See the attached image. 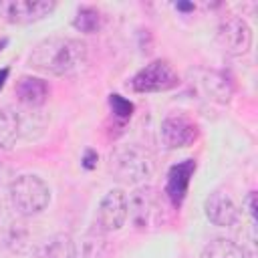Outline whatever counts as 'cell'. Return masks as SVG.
Returning <instances> with one entry per match:
<instances>
[{
  "label": "cell",
  "instance_id": "1",
  "mask_svg": "<svg viewBox=\"0 0 258 258\" xmlns=\"http://www.w3.org/2000/svg\"><path fill=\"white\" fill-rule=\"evenodd\" d=\"M87 62V44L79 38H67V36H50L40 40L32 54H30V67L54 75V77H69L79 73Z\"/></svg>",
  "mask_w": 258,
  "mask_h": 258
},
{
  "label": "cell",
  "instance_id": "2",
  "mask_svg": "<svg viewBox=\"0 0 258 258\" xmlns=\"http://www.w3.org/2000/svg\"><path fill=\"white\" fill-rule=\"evenodd\" d=\"M8 200L12 204V210L18 216L28 218V216H36L48 208L50 189L42 177L24 173V175L14 177V181L10 185Z\"/></svg>",
  "mask_w": 258,
  "mask_h": 258
},
{
  "label": "cell",
  "instance_id": "3",
  "mask_svg": "<svg viewBox=\"0 0 258 258\" xmlns=\"http://www.w3.org/2000/svg\"><path fill=\"white\" fill-rule=\"evenodd\" d=\"M153 157L147 149L139 145H121L109 157L111 173L125 183L145 181L153 173Z\"/></svg>",
  "mask_w": 258,
  "mask_h": 258
},
{
  "label": "cell",
  "instance_id": "4",
  "mask_svg": "<svg viewBox=\"0 0 258 258\" xmlns=\"http://www.w3.org/2000/svg\"><path fill=\"white\" fill-rule=\"evenodd\" d=\"M165 194L153 185H141L127 198V218H131L133 226L139 230L157 228L165 220Z\"/></svg>",
  "mask_w": 258,
  "mask_h": 258
},
{
  "label": "cell",
  "instance_id": "5",
  "mask_svg": "<svg viewBox=\"0 0 258 258\" xmlns=\"http://www.w3.org/2000/svg\"><path fill=\"white\" fill-rule=\"evenodd\" d=\"M179 77L173 71V67L167 60H153L145 64L133 79H131V89L137 93H161L177 87Z\"/></svg>",
  "mask_w": 258,
  "mask_h": 258
},
{
  "label": "cell",
  "instance_id": "6",
  "mask_svg": "<svg viewBox=\"0 0 258 258\" xmlns=\"http://www.w3.org/2000/svg\"><path fill=\"white\" fill-rule=\"evenodd\" d=\"M218 44L230 56H242L252 46V30L240 16H228L218 26Z\"/></svg>",
  "mask_w": 258,
  "mask_h": 258
},
{
  "label": "cell",
  "instance_id": "7",
  "mask_svg": "<svg viewBox=\"0 0 258 258\" xmlns=\"http://www.w3.org/2000/svg\"><path fill=\"white\" fill-rule=\"evenodd\" d=\"M129 208H127V194L119 187L109 189L99 208H97V228L105 234V232H117L123 228L125 220H127Z\"/></svg>",
  "mask_w": 258,
  "mask_h": 258
},
{
  "label": "cell",
  "instance_id": "8",
  "mask_svg": "<svg viewBox=\"0 0 258 258\" xmlns=\"http://www.w3.org/2000/svg\"><path fill=\"white\" fill-rule=\"evenodd\" d=\"M54 6L52 0H0V14L12 24H30L48 16Z\"/></svg>",
  "mask_w": 258,
  "mask_h": 258
},
{
  "label": "cell",
  "instance_id": "9",
  "mask_svg": "<svg viewBox=\"0 0 258 258\" xmlns=\"http://www.w3.org/2000/svg\"><path fill=\"white\" fill-rule=\"evenodd\" d=\"M198 139V125L183 115H169L161 123V141L169 149L187 147Z\"/></svg>",
  "mask_w": 258,
  "mask_h": 258
},
{
  "label": "cell",
  "instance_id": "10",
  "mask_svg": "<svg viewBox=\"0 0 258 258\" xmlns=\"http://www.w3.org/2000/svg\"><path fill=\"white\" fill-rule=\"evenodd\" d=\"M204 210H206V218L214 226H220V228L234 226L238 222V218H240V210H238L236 202L224 189H214L206 198Z\"/></svg>",
  "mask_w": 258,
  "mask_h": 258
},
{
  "label": "cell",
  "instance_id": "11",
  "mask_svg": "<svg viewBox=\"0 0 258 258\" xmlns=\"http://www.w3.org/2000/svg\"><path fill=\"white\" fill-rule=\"evenodd\" d=\"M26 226L22 222V216L16 212L10 214L4 208H0V252H20L26 246Z\"/></svg>",
  "mask_w": 258,
  "mask_h": 258
},
{
  "label": "cell",
  "instance_id": "12",
  "mask_svg": "<svg viewBox=\"0 0 258 258\" xmlns=\"http://www.w3.org/2000/svg\"><path fill=\"white\" fill-rule=\"evenodd\" d=\"M196 171V161L194 159H183L175 165H171V169L167 171V181H165V198L171 206H181V202L185 200L187 187H189V179Z\"/></svg>",
  "mask_w": 258,
  "mask_h": 258
},
{
  "label": "cell",
  "instance_id": "13",
  "mask_svg": "<svg viewBox=\"0 0 258 258\" xmlns=\"http://www.w3.org/2000/svg\"><path fill=\"white\" fill-rule=\"evenodd\" d=\"M14 93L20 103H24L28 107H40L48 99L50 89L44 79H38L32 75H22L14 85Z\"/></svg>",
  "mask_w": 258,
  "mask_h": 258
},
{
  "label": "cell",
  "instance_id": "14",
  "mask_svg": "<svg viewBox=\"0 0 258 258\" xmlns=\"http://www.w3.org/2000/svg\"><path fill=\"white\" fill-rule=\"evenodd\" d=\"M34 258H77V244L69 234H54L38 246Z\"/></svg>",
  "mask_w": 258,
  "mask_h": 258
},
{
  "label": "cell",
  "instance_id": "15",
  "mask_svg": "<svg viewBox=\"0 0 258 258\" xmlns=\"http://www.w3.org/2000/svg\"><path fill=\"white\" fill-rule=\"evenodd\" d=\"M20 135V117L12 107H0V149H10Z\"/></svg>",
  "mask_w": 258,
  "mask_h": 258
},
{
  "label": "cell",
  "instance_id": "16",
  "mask_svg": "<svg viewBox=\"0 0 258 258\" xmlns=\"http://www.w3.org/2000/svg\"><path fill=\"white\" fill-rule=\"evenodd\" d=\"M200 258H240V248L228 238H216L204 246Z\"/></svg>",
  "mask_w": 258,
  "mask_h": 258
},
{
  "label": "cell",
  "instance_id": "17",
  "mask_svg": "<svg viewBox=\"0 0 258 258\" xmlns=\"http://www.w3.org/2000/svg\"><path fill=\"white\" fill-rule=\"evenodd\" d=\"M73 26L85 34H93L101 26V12L93 6H81L73 20Z\"/></svg>",
  "mask_w": 258,
  "mask_h": 258
},
{
  "label": "cell",
  "instance_id": "18",
  "mask_svg": "<svg viewBox=\"0 0 258 258\" xmlns=\"http://www.w3.org/2000/svg\"><path fill=\"white\" fill-rule=\"evenodd\" d=\"M204 85H206V91L210 93V97H212L214 101H220V103L230 101L232 85H230V81H228L224 75L210 73V75H208V79L204 81Z\"/></svg>",
  "mask_w": 258,
  "mask_h": 258
},
{
  "label": "cell",
  "instance_id": "19",
  "mask_svg": "<svg viewBox=\"0 0 258 258\" xmlns=\"http://www.w3.org/2000/svg\"><path fill=\"white\" fill-rule=\"evenodd\" d=\"M109 105H111L113 115H115L117 119H121V121H127V119L133 115V103L127 101L125 97L117 95V93H113V95L109 97Z\"/></svg>",
  "mask_w": 258,
  "mask_h": 258
},
{
  "label": "cell",
  "instance_id": "20",
  "mask_svg": "<svg viewBox=\"0 0 258 258\" xmlns=\"http://www.w3.org/2000/svg\"><path fill=\"white\" fill-rule=\"evenodd\" d=\"M12 181H14L12 169L6 167V165H0V208H2V204H4V202L8 200V196H10V185H12Z\"/></svg>",
  "mask_w": 258,
  "mask_h": 258
},
{
  "label": "cell",
  "instance_id": "21",
  "mask_svg": "<svg viewBox=\"0 0 258 258\" xmlns=\"http://www.w3.org/2000/svg\"><path fill=\"white\" fill-rule=\"evenodd\" d=\"M97 165V153L93 149H87L85 151V157H83V167L85 169H93Z\"/></svg>",
  "mask_w": 258,
  "mask_h": 258
},
{
  "label": "cell",
  "instance_id": "22",
  "mask_svg": "<svg viewBox=\"0 0 258 258\" xmlns=\"http://www.w3.org/2000/svg\"><path fill=\"white\" fill-rule=\"evenodd\" d=\"M244 204H246V208H248V214H250V218L254 220V218H256V191H250V194L246 196Z\"/></svg>",
  "mask_w": 258,
  "mask_h": 258
},
{
  "label": "cell",
  "instance_id": "23",
  "mask_svg": "<svg viewBox=\"0 0 258 258\" xmlns=\"http://www.w3.org/2000/svg\"><path fill=\"white\" fill-rule=\"evenodd\" d=\"M242 258H256V250H254L252 244L246 246V248H242Z\"/></svg>",
  "mask_w": 258,
  "mask_h": 258
},
{
  "label": "cell",
  "instance_id": "24",
  "mask_svg": "<svg viewBox=\"0 0 258 258\" xmlns=\"http://www.w3.org/2000/svg\"><path fill=\"white\" fill-rule=\"evenodd\" d=\"M8 69H0V91H2V87H4V83H6V79H8Z\"/></svg>",
  "mask_w": 258,
  "mask_h": 258
},
{
  "label": "cell",
  "instance_id": "25",
  "mask_svg": "<svg viewBox=\"0 0 258 258\" xmlns=\"http://www.w3.org/2000/svg\"><path fill=\"white\" fill-rule=\"evenodd\" d=\"M177 10H194V4H187V2H177Z\"/></svg>",
  "mask_w": 258,
  "mask_h": 258
}]
</instances>
